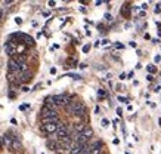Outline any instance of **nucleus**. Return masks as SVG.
<instances>
[{
    "instance_id": "nucleus-1",
    "label": "nucleus",
    "mask_w": 161,
    "mask_h": 154,
    "mask_svg": "<svg viewBox=\"0 0 161 154\" xmlns=\"http://www.w3.org/2000/svg\"><path fill=\"white\" fill-rule=\"evenodd\" d=\"M7 70H9L11 74H21V73H22V70H21V64H18L13 58H11L9 62H7Z\"/></svg>"
},
{
    "instance_id": "nucleus-2",
    "label": "nucleus",
    "mask_w": 161,
    "mask_h": 154,
    "mask_svg": "<svg viewBox=\"0 0 161 154\" xmlns=\"http://www.w3.org/2000/svg\"><path fill=\"white\" fill-rule=\"evenodd\" d=\"M56 135H58V138H64V136L70 135L68 126L64 125V123H59V125H58V129H56Z\"/></svg>"
},
{
    "instance_id": "nucleus-3",
    "label": "nucleus",
    "mask_w": 161,
    "mask_h": 154,
    "mask_svg": "<svg viewBox=\"0 0 161 154\" xmlns=\"http://www.w3.org/2000/svg\"><path fill=\"white\" fill-rule=\"evenodd\" d=\"M58 125H59V123H50V125H43V126H41V131H43V132H46V133H56Z\"/></svg>"
},
{
    "instance_id": "nucleus-4",
    "label": "nucleus",
    "mask_w": 161,
    "mask_h": 154,
    "mask_svg": "<svg viewBox=\"0 0 161 154\" xmlns=\"http://www.w3.org/2000/svg\"><path fill=\"white\" fill-rule=\"evenodd\" d=\"M81 150H83V145L73 142L71 148H70V154H81Z\"/></svg>"
},
{
    "instance_id": "nucleus-5",
    "label": "nucleus",
    "mask_w": 161,
    "mask_h": 154,
    "mask_svg": "<svg viewBox=\"0 0 161 154\" xmlns=\"http://www.w3.org/2000/svg\"><path fill=\"white\" fill-rule=\"evenodd\" d=\"M43 125H50V123H59V117H45L41 119Z\"/></svg>"
},
{
    "instance_id": "nucleus-6",
    "label": "nucleus",
    "mask_w": 161,
    "mask_h": 154,
    "mask_svg": "<svg viewBox=\"0 0 161 154\" xmlns=\"http://www.w3.org/2000/svg\"><path fill=\"white\" fill-rule=\"evenodd\" d=\"M46 147H47L50 151H55V150H58V148H59V145H58V142H56V141L49 139V141L46 142Z\"/></svg>"
},
{
    "instance_id": "nucleus-7",
    "label": "nucleus",
    "mask_w": 161,
    "mask_h": 154,
    "mask_svg": "<svg viewBox=\"0 0 161 154\" xmlns=\"http://www.w3.org/2000/svg\"><path fill=\"white\" fill-rule=\"evenodd\" d=\"M5 50H6V54H9V55H13L15 52H16V49H15V46L11 43V42H7V43L5 45Z\"/></svg>"
},
{
    "instance_id": "nucleus-8",
    "label": "nucleus",
    "mask_w": 161,
    "mask_h": 154,
    "mask_svg": "<svg viewBox=\"0 0 161 154\" xmlns=\"http://www.w3.org/2000/svg\"><path fill=\"white\" fill-rule=\"evenodd\" d=\"M81 135H83V136H86L87 139H90V138H92V135H93V129H92V127H89V126H86V129H84V131L81 132Z\"/></svg>"
},
{
    "instance_id": "nucleus-9",
    "label": "nucleus",
    "mask_w": 161,
    "mask_h": 154,
    "mask_svg": "<svg viewBox=\"0 0 161 154\" xmlns=\"http://www.w3.org/2000/svg\"><path fill=\"white\" fill-rule=\"evenodd\" d=\"M74 129H75V133H81L84 129H86V125H84V123H75Z\"/></svg>"
},
{
    "instance_id": "nucleus-10",
    "label": "nucleus",
    "mask_w": 161,
    "mask_h": 154,
    "mask_svg": "<svg viewBox=\"0 0 161 154\" xmlns=\"http://www.w3.org/2000/svg\"><path fill=\"white\" fill-rule=\"evenodd\" d=\"M11 147H12V150H15V151L21 150V142H19V138H18V139H13V141L11 142Z\"/></svg>"
},
{
    "instance_id": "nucleus-11",
    "label": "nucleus",
    "mask_w": 161,
    "mask_h": 154,
    "mask_svg": "<svg viewBox=\"0 0 161 154\" xmlns=\"http://www.w3.org/2000/svg\"><path fill=\"white\" fill-rule=\"evenodd\" d=\"M121 13H123V15H129V13H130V6H129V3L123 5V7H121Z\"/></svg>"
},
{
    "instance_id": "nucleus-12",
    "label": "nucleus",
    "mask_w": 161,
    "mask_h": 154,
    "mask_svg": "<svg viewBox=\"0 0 161 154\" xmlns=\"http://www.w3.org/2000/svg\"><path fill=\"white\" fill-rule=\"evenodd\" d=\"M146 70H148V73H149V74H152V76H154V73L157 71V67H155L154 64H149V65L146 67Z\"/></svg>"
},
{
    "instance_id": "nucleus-13",
    "label": "nucleus",
    "mask_w": 161,
    "mask_h": 154,
    "mask_svg": "<svg viewBox=\"0 0 161 154\" xmlns=\"http://www.w3.org/2000/svg\"><path fill=\"white\" fill-rule=\"evenodd\" d=\"M100 125H102V127H108V125H109V120H106V119H102V122H100Z\"/></svg>"
},
{
    "instance_id": "nucleus-14",
    "label": "nucleus",
    "mask_w": 161,
    "mask_h": 154,
    "mask_svg": "<svg viewBox=\"0 0 161 154\" xmlns=\"http://www.w3.org/2000/svg\"><path fill=\"white\" fill-rule=\"evenodd\" d=\"M89 50H90V45H84V46H83V52H84V54H87Z\"/></svg>"
},
{
    "instance_id": "nucleus-15",
    "label": "nucleus",
    "mask_w": 161,
    "mask_h": 154,
    "mask_svg": "<svg viewBox=\"0 0 161 154\" xmlns=\"http://www.w3.org/2000/svg\"><path fill=\"white\" fill-rule=\"evenodd\" d=\"M68 76H70V77H73V79H75V80H80V79H81V77H80L79 74H68Z\"/></svg>"
},
{
    "instance_id": "nucleus-16",
    "label": "nucleus",
    "mask_w": 161,
    "mask_h": 154,
    "mask_svg": "<svg viewBox=\"0 0 161 154\" xmlns=\"http://www.w3.org/2000/svg\"><path fill=\"white\" fill-rule=\"evenodd\" d=\"M28 107H30V105H28V104H22V105H21V107H19V110H21V111H24V110H27V108H28Z\"/></svg>"
},
{
    "instance_id": "nucleus-17",
    "label": "nucleus",
    "mask_w": 161,
    "mask_h": 154,
    "mask_svg": "<svg viewBox=\"0 0 161 154\" xmlns=\"http://www.w3.org/2000/svg\"><path fill=\"white\" fill-rule=\"evenodd\" d=\"M146 80L148 82H152V80H154V76H152V74H146Z\"/></svg>"
},
{
    "instance_id": "nucleus-18",
    "label": "nucleus",
    "mask_w": 161,
    "mask_h": 154,
    "mask_svg": "<svg viewBox=\"0 0 161 154\" xmlns=\"http://www.w3.org/2000/svg\"><path fill=\"white\" fill-rule=\"evenodd\" d=\"M105 19H106V21H112V16L109 15V13H105Z\"/></svg>"
},
{
    "instance_id": "nucleus-19",
    "label": "nucleus",
    "mask_w": 161,
    "mask_h": 154,
    "mask_svg": "<svg viewBox=\"0 0 161 154\" xmlns=\"http://www.w3.org/2000/svg\"><path fill=\"white\" fill-rule=\"evenodd\" d=\"M98 95H99V96H105V92H104L102 89H99V90H98Z\"/></svg>"
},
{
    "instance_id": "nucleus-20",
    "label": "nucleus",
    "mask_w": 161,
    "mask_h": 154,
    "mask_svg": "<svg viewBox=\"0 0 161 154\" xmlns=\"http://www.w3.org/2000/svg\"><path fill=\"white\" fill-rule=\"evenodd\" d=\"M154 61H155V62H160V61H161V56H160V55H155Z\"/></svg>"
},
{
    "instance_id": "nucleus-21",
    "label": "nucleus",
    "mask_w": 161,
    "mask_h": 154,
    "mask_svg": "<svg viewBox=\"0 0 161 154\" xmlns=\"http://www.w3.org/2000/svg\"><path fill=\"white\" fill-rule=\"evenodd\" d=\"M115 48H117V49H123L124 45H121V43H115Z\"/></svg>"
},
{
    "instance_id": "nucleus-22",
    "label": "nucleus",
    "mask_w": 161,
    "mask_h": 154,
    "mask_svg": "<svg viewBox=\"0 0 161 154\" xmlns=\"http://www.w3.org/2000/svg\"><path fill=\"white\" fill-rule=\"evenodd\" d=\"M118 101H120V102H129V101H127L126 98H123V96H118Z\"/></svg>"
},
{
    "instance_id": "nucleus-23",
    "label": "nucleus",
    "mask_w": 161,
    "mask_h": 154,
    "mask_svg": "<svg viewBox=\"0 0 161 154\" xmlns=\"http://www.w3.org/2000/svg\"><path fill=\"white\" fill-rule=\"evenodd\" d=\"M126 76H127L126 73H121V74H120V80H124V79H126Z\"/></svg>"
},
{
    "instance_id": "nucleus-24",
    "label": "nucleus",
    "mask_w": 161,
    "mask_h": 154,
    "mask_svg": "<svg viewBox=\"0 0 161 154\" xmlns=\"http://www.w3.org/2000/svg\"><path fill=\"white\" fill-rule=\"evenodd\" d=\"M50 74H56V68H55V67L50 68Z\"/></svg>"
},
{
    "instance_id": "nucleus-25",
    "label": "nucleus",
    "mask_w": 161,
    "mask_h": 154,
    "mask_svg": "<svg viewBox=\"0 0 161 154\" xmlns=\"http://www.w3.org/2000/svg\"><path fill=\"white\" fill-rule=\"evenodd\" d=\"M15 22H16V24H22V19H21V18H15Z\"/></svg>"
},
{
    "instance_id": "nucleus-26",
    "label": "nucleus",
    "mask_w": 161,
    "mask_h": 154,
    "mask_svg": "<svg viewBox=\"0 0 161 154\" xmlns=\"http://www.w3.org/2000/svg\"><path fill=\"white\" fill-rule=\"evenodd\" d=\"M49 6H50V7H53V6H56V2H49Z\"/></svg>"
},
{
    "instance_id": "nucleus-27",
    "label": "nucleus",
    "mask_w": 161,
    "mask_h": 154,
    "mask_svg": "<svg viewBox=\"0 0 161 154\" xmlns=\"http://www.w3.org/2000/svg\"><path fill=\"white\" fill-rule=\"evenodd\" d=\"M117 113H118V116H121V114H123V110H121V108H118V110H117Z\"/></svg>"
},
{
    "instance_id": "nucleus-28",
    "label": "nucleus",
    "mask_w": 161,
    "mask_h": 154,
    "mask_svg": "<svg viewBox=\"0 0 161 154\" xmlns=\"http://www.w3.org/2000/svg\"><path fill=\"white\" fill-rule=\"evenodd\" d=\"M148 7V3H142V9H146Z\"/></svg>"
},
{
    "instance_id": "nucleus-29",
    "label": "nucleus",
    "mask_w": 161,
    "mask_h": 154,
    "mask_svg": "<svg viewBox=\"0 0 161 154\" xmlns=\"http://www.w3.org/2000/svg\"><path fill=\"white\" fill-rule=\"evenodd\" d=\"M2 148H3V139L0 138V150H2Z\"/></svg>"
},
{
    "instance_id": "nucleus-30",
    "label": "nucleus",
    "mask_w": 161,
    "mask_h": 154,
    "mask_svg": "<svg viewBox=\"0 0 161 154\" xmlns=\"http://www.w3.org/2000/svg\"><path fill=\"white\" fill-rule=\"evenodd\" d=\"M158 36H161V30H158Z\"/></svg>"
},
{
    "instance_id": "nucleus-31",
    "label": "nucleus",
    "mask_w": 161,
    "mask_h": 154,
    "mask_svg": "<svg viewBox=\"0 0 161 154\" xmlns=\"http://www.w3.org/2000/svg\"><path fill=\"white\" fill-rule=\"evenodd\" d=\"M158 125H160V126H161V119H160V120H158Z\"/></svg>"
}]
</instances>
